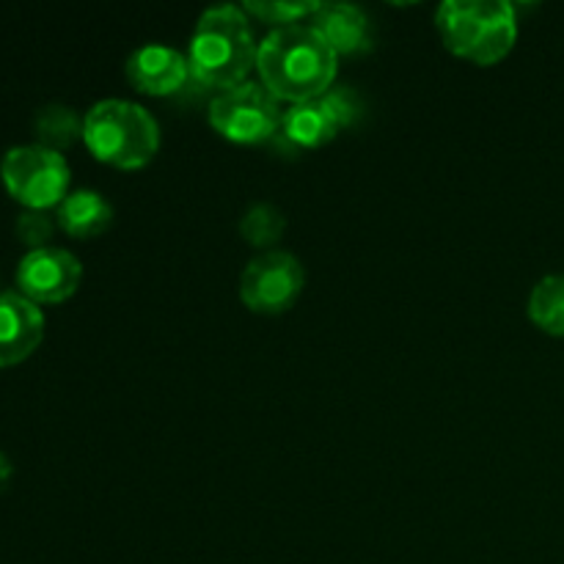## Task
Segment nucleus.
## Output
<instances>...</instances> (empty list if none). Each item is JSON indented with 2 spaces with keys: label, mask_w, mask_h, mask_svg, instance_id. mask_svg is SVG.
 <instances>
[{
  "label": "nucleus",
  "mask_w": 564,
  "mask_h": 564,
  "mask_svg": "<svg viewBox=\"0 0 564 564\" xmlns=\"http://www.w3.org/2000/svg\"><path fill=\"white\" fill-rule=\"evenodd\" d=\"M55 220L69 237L88 240V237L102 235L113 224V207L97 191H72L55 207Z\"/></svg>",
  "instance_id": "obj_13"
},
{
  "label": "nucleus",
  "mask_w": 564,
  "mask_h": 564,
  "mask_svg": "<svg viewBox=\"0 0 564 564\" xmlns=\"http://www.w3.org/2000/svg\"><path fill=\"white\" fill-rule=\"evenodd\" d=\"M339 55L308 22L273 28L259 44V83L284 102H306L328 91L336 80Z\"/></svg>",
  "instance_id": "obj_1"
},
{
  "label": "nucleus",
  "mask_w": 564,
  "mask_h": 564,
  "mask_svg": "<svg viewBox=\"0 0 564 564\" xmlns=\"http://www.w3.org/2000/svg\"><path fill=\"white\" fill-rule=\"evenodd\" d=\"M55 226H58V220L47 209H22L20 218H17V237H20L22 246H28V251H39L53 240Z\"/></svg>",
  "instance_id": "obj_18"
},
{
  "label": "nucleus",
  "mask_w": 564,
  "mask_h": 564,
  "mask_svg": "<svg viewBox=\"0 0 564 564\" xmlns=\"http://www.w3.org/2000/svg\"><path fill=\"white\" fill-rule=\"evenodd\" d=\"M127 77L138 91L152 94V97H169L185 86L191 77V64H187V55L169 44H141L127 58Z\"/></svg>",
  "instance_id": "obj_11"
},
{
  "label": "nucleus",
  "mask_w": 564,
  "mask_h": 564,
  "mask_svg": "<svg viewBox=\"0 0 564 564\" xmlns=\"http://www.w3.org/2000/svg\"><path fill=\"white\" fill-rule=\"evenodd\" d=\"M317 9V0H246V3H242V11H246V14H253L257 20L275 28L303 22L306 17L312 20V14Z\"/></svg>",
  "instance_id": "obj_17"
},
{
  "label": "nucleus",
  "mask_w": 564,
  "mask_h": 564,
  "mask_svg": "<svg viewBox=\"0 0 564 564\" xmlns=\"http://www.w3.org/2000/svg\"><path fill=\"white\" fill-rule=\"evenodd\" d=\"M33 130H36L39 147L61 152L83 138V119L69 105H44L33 119Z\"/></svg>",
  "instance_id": "obj_15"
},
{
  "label": "nucleus",
  "mask_w": 564,
  "mask_h": 564,
  "mask_svg": "<svg viewBox=\"0 0 564 564\" xmlns=\"http://www.w3.org/2000/svg\"><path fill=\"white\" fill-rule=\"evenodd\" d=\"M44 339V314L20 292H0V369L17 367Z\"/></svg>",
  "instance_id": "obj_10"
},
{
  "label": "nucleus",
  "mask_w": 564,
  "mask_h": 564,
  "mask_svg": "<svg viewBox=\"0 0 564 564\" xmlns=\"http://www.w3.org/2000/svg\"><path fill=\"white\" fill-rule=\"evenodd\" d=\"M529 317L540 330L564 336V273L545 275L529 295Z\"/></svg>",
  "instance_id": "obj_14"
},
{
  "label": "nucleus",
  "mask_w": 564,
  "mask_h": 564,
  "mask_svg": "<svg viewBox=\"0 0 564 564\" xmlns=\"http://www.w3.org/2000/svg\"><path fill=\"white\" fill-rule=\"evenodd\" d=\"M286 229V215L268 202H257L240 218V235L248 246L270 251V246L281 240Z\"/></svg>",
  "instance_id": "obj_16"
},
{
  "label": "nucleus",
  "mask_w": 564,
  "mask_h": 564,
  "mask_svg": "<svg viewBox=\"0 0 564 564\" xmlns=\"http://www.w3.org/2000/svg\"><path fill=\"white\" fill-rule=\"evenodd\" d=\"M0 180L25 209H53L69 196V163L64 154L39 143L14 147L3 154Z\"/></svg>",
  "instance_id": "obj_5"
},
{
  "label": "nucleus",
  "mask_w": 564,
  "mask_h": 564,
  "mask_svg": "<svg viewBox=\"0 0 564 564\" xmlns=\"http://www.w3.org/2000/svg\"><path fill=\"white\" fill-rule=\"evenodd\" d=\"M9 479H11V460L3 455V452H0V488H3Z\"/></svg>",
  "instance_id": "obj_19"
},
{
  "label": "nucleus",
  "mask_w": 564,
  "mask_h": 564,
  "mask_svg": "<svg viewBox=\"0 0 564 564\" xmlns=\"http://www.w3.org/2000/svg\"><path fill=\"white\" fill-rule=\"evenodd\" d=\"M308 25L328 42L336 55H358L372 50V22L352 3H319Z\"/></svg>",
  "instance_id": "obj_12"
},
{
  "label": "nucleus",
  "mask_w": 564,
  "mask_h": 564,
  "mask_svg": "<svg viewBox=\"0 0 564 564\" xmlns=\"http://www.w3.org/2000/svg\"><path fill=\"white\" fill-rule=\"evenodd\" d=\"M306 286V270L290 251L257 253L240 275V297L257 314H284Z\"/></svg>",
  "instance_id": "obj_8"
},
{
  "label": "nucleus",
  "mask_w": 564,
  "mask_h": 564,
  "mask_svg": "<svg viewBox=\"0 0 564 564\" xmlns=\"http://www.w3.org/2000/svg\"><path fill=\"white\" fill-rule=\"evenodd\" d=\"M83 141L91 154L116 169H141L158 154L160 127L143 105L102 99L83 116Z\"/></svg>",
  "instance_id": "obj_4"
},
{
  "label": "nucleus",
  "mask_w": 564,
  "mask_h": 564,
  "mask_svg": "<svg viewBox=\"0 0 564 564\" xmlns=\"http://www.w3.org/2000/svg\"><path fill=\"white\" fill-rule=\"evenodd\" d=\"M259 44L242 6L220 3L204 11L193 31L187 64L191 77L207 88H229L246 83L248 72L257 66Z\"/></svg>",
  "instance_id": "obj_2"
},
{
  "label": "nucleus",
  "mask_w": 564,
  "mask_h": 564,
  "mask_svg": "<svg viewBox=\"0 0 564 564\" xmlns=\"http://www.w3.org/2000/svg\"><path fill=\"white\" fill-rule=\"evenodd\" d=\"M281 99H275L262 83L246 80L220 91L209 105V124L215 132L235 143H264L279 135Z\"/></svg>",
  "instance_id": "obj_6"
},
{
  "label": "nucleus",
  "mask_w": 564,
  "mask_h": 564,
  "mask_svg": "<svg viewBox=\"0 0 564 564\" xmlns=\"http://www.w3.org/2000/svg\"><path fill=\"white\" fill-rule=\"evenodd\" d=\"M83 281V264L66 248H39L28 251L17 264V292L42 303H64L77 292Z\"/></svg>",
  "instance_id": "obj_9"
},
{
  "label": "nucleus",
  "mask_w": 564,
  "mask_h": 564,
  "mask_svg": "<svg viewBox=\"0 0 564 564\" xmlns=\"http://www.w3.org/2000/svg\"><path fill=\"white\" fill-rule=\"evenodd\" d=\"M435 25L449 53L479 66L499 64L518 39L516 6L507 0H446Z\"/></svg>",
  "instance_id": "obj_3"
},
{
  "label": "nucleus",
  "mask_w": 564,
  "mask_h": 564,
  "mask_svg": "<svg viewBox=\"0 0 564 564\" xmlns=\"http://www.w3.org/2000/svg\"><path fill=\"white\" fill-rule=\"evenodd\" d=\"M361 116V99L352 88L330 86L319 97L295 102L284 110L279 135L292 149H319L339 135V130L356 124Z\"/></svg>",
  "instance_id": "obj_7"
}]
</instances>
